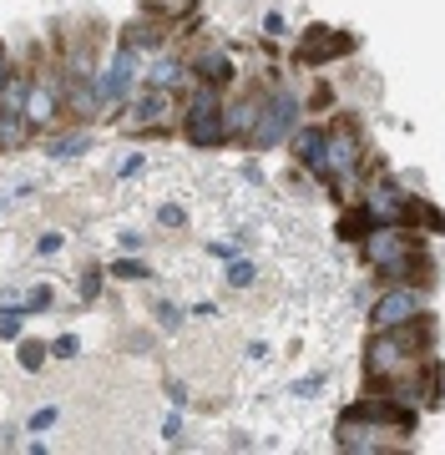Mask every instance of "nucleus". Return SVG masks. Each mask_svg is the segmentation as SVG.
<instances>
[{"label": "nucleus", "instance_id": "nucleus-1", "mask_svg": "<svg viewBox=\"0 0 445 455\" xmlns=\"http://www.w3.org/2000/svg\"><path fill=\"white\" fill-rule=\"evenodd\" d=\"M430 339H435L430 314H420L400 329H375V339L364 349V374L370 379H405V374H415L420 359H430Z\"/></svg>", "mask_w": 445, "mask_h": 455}, {"label": "nucleus", "instance_id": "nucleus-2", "mask_svg": "<svg viewBox=\"0 0 445 455\" xmlns=\"http://www.w3.org/2000/svg\"><path fill=\"white\" fill-rule=\"evenodd\" d=\"M364 163V142H360V127L354 122H334V127H324V142H319V152L309 157V172L319 182H345L354 178Z\"/></svg>", "mask_w": 445, "mask_h": 455}, {"label": "nucleus", "instance_id": "nucleus-3", "mask_svg": "<svg viewBox=\"0 0 445 455\" xmlns=\"http://www.w3.org/2000/svg\"><path fill=\"white\" fill-rule=\"evenodd\" d=\"M298 112H304V107H298L289 92H274V97H264V107H258V122H253V132H248V142L258 147V152L289 142V137H294V127H298Z\"/></svg>", "mask_w": 445, "mask_h": 455}, {"label": "nucleus", "instance_id": "nucleus-4", "mask_svg": "<svg viewBox=\"0 0 445 455\" xmlns=\"http://www.w3.org/2000/svg\"><path fill=\"white\" fill-rule=\"evenodd\" d=\"M182 132H187V142L193 147H218L228 142V122H223V101H218V86H203L187 116H182Z\"/></svg>", "mask_w": 445, "mask_h": 455}, {"label": "nucleus", "instance_id": "nucleus-5", "mask_svg": "<svg viewBox=\"0 0 445 455\" xmlns=\"http://www.w3.org/2000/svg\"><path fill=\"white\" fill-rule=\"evenodd\" d=\"M339 420H364L370 430H395V435H415V405H400L390 395H375V400H360V405H349Z\"/></svg>", "mask_w": 445, "mask_h": 455}, {"label": "nucleus", "instance_id": "nucleus-6", "mask_svg": "<svg viewBox=\"0 0 445 455\" xmlns=\"http://www.w3.org/2000/svg\"><path fill=\"white\" fill-rule=\"evenodd\" d=\"M420 314H425V293L415 289V283H395V289H385L375 299L370 324L375 329H400V324H410V319H420Z\"/></svg>", "mask_w": 445, "mask_h": 455}, {"label": "nucleus", "instance_id": "nucleus-7", "mask_svg": "<svg viewBox=\"0 0 445 455\" xmlns=\"http://www.w3.org/2000/svg\"><path fill=\"white\" fill-rule=\"evenodd\" d=\"M364 208H370V218H375V223H400V228H410L415 197H410V193H400L395 182L379 172L375 188H370V197H364Z\"/></svg>", "mask_w": 445, "mask_h": 455}, {"label": "nucleus", "instance_id": "nucleus-8", "mask_svg": "<svg viewBox=\"0 0 445 455\" xmlns=\"http://www.w3.org/2000/svg\"><path fill=\"white\" fill-rule=\"evenodd\" d=\"M349 51H354V36L330 31V26H309L304 41H298V51H294V61L298 66H324L330 56H349Z\"/></svg>", "mask_w": 445, "mask_h": 455}, {"label": "nucleus", "instance_id": "nucleus-9", "mask_svg": "<svg viewBox=\"0 0 445 455\" xmlns=\"http://www.w3.org/2000/svg\"><path fill=\"white\" fill-rule=\"evenodd\" d=\"M132 82H137V51L122 46L112 56V66L101 71L97 92H101V101H107V107H122V101H127V92H132Z\"/></svg>", "mask_w": 445, "mask_h": 455}, {"label": "nucleus", "instance_id": "nucleus-10", "mask_svg": "<svg viewBox=\"0 0 445 455\" xmlns=\"http://www.w3.org/2000/svg\"><path fill=\"white\" fill-rule=\"evenodd\" d=\"M20 112L31 127H51L56 116H61V92L46 82H26V101H20Z\"/></svg>", "mask_w": 445, "mask_h": 455}, {"label": "nucleus", "instance_id": "nucleus-11", "mask_svg": "<svg viewBox=\"0 0 445 455\" xmlns=\"http://www.w3.org/2000/svg\"><path fill=\"white\" fill-rule=\"evenodd\" d=\"M167 107H172V92H157V86H152V97L137 101V112H132V132H163Z\"/></svg>", "mask_w": 445, "mask_h": 455}, {"label": "nucleus", "instance_id": "nucleus-12", "mask_svg": "<svg viewBox=\"0 0 445 455\" xmlns=\"http://www.w3.org/2000/svg\"><path fill=\"white\" fill-rule=\"evenodd\" d=\"M370 228H375V218H370V208H349L345 218H339V228H334V233H339V238H345V243H360L364 233H370Z\"/></svg>", "mask_w": 445, "mask_h": 455}, {"label": "nucleus", "instance_id": "nucleus-13", "mask_svg": "<svg viewBox=\"0 0 445 455\" xmlns=\"http://www.w3.org/2000/svg\"><path fill=\"white\" fill-rule=\"evenodd\" d=\"M198 76H203V86H228L233 82V61L223 56V51H213V56L198 61Z\"/></svg>", "mask_w": 445, "mask_h": 455}, {"label": "nucleus", "instance_id": "nucleus-14", "mask_svg": "<svg viewBox=\"0 0 445 455\" xmlns=\"http://www.w3.org/2000/svg\"><path fill=\"white\" fill-rule=\"evenodd\" d=\"M182 71H187L182 61H172V56H163V61H152V71H147V86H157V92H172V86L182 82Z\"/></svg>", "mask_w": 445, "mask_h": 455}, {"label": "nucleus", "instance_id": "nucleus-15", "mask_svg": "<svg viewBox=\"0 0 445 455\" xmlns=\"http://www.w3.org/2000/svg\"><path fill=\"white\" fill-rule=\"evenodd\" d=\"M86 147H91V137H86V132H71V137H56V142H46V157H82Z\"/></svg>", "mask_w": 445, "mask_h": 455}, {"label": "nucleus", "instance_id": "nucleus-16", "mask_svg": "<svg viewBox=\"0 0 445 455\" xmlns=\"http://www.w3.org/2000/svg\"><path fill=\"white\" fill-rule=\"evenodd\" d=\"M112 278H122V283H142V278H152V268L142 259H116L112 268H107Z\"/></svg>", "mask_w": 445, "mask_h": 455}, {"label": "nucleus", "instance_id": "nucleus-17", "mask_svg": "<svg viewBox=\"0 0 445 455\" xmlns=\"http://www.w3.org/2000/svg\"><path fill=\"white\" fill-rule=\"evenodd\" d=\"M319 142H324V127H304V132L294 137V157H298L304 167H309V157L319 152Z\"/></svg>", "mask_w": 445, "mask_h": 455}, {"label": "nucleus", "instance_id": "nucleus-18", "mask_svg": "<svg viewBox=\"0 0 445 455\" xmlns=\"http://www.w3.org/2000/svg\"><path fill=\"white\" fill-rule=\"evenodd\" d=\"M101 274H107V268H97V263H86V268H82V278H76V293H82L86 304H91V299L101 293Z\"/></svg>", "mask_w": 445, "mask_h": 455}, {"label": "nucleus", "instance_id": "nucleus-19", "mask_svg": "<svg viewBox=\"0 0 445 455\" xmlns=\"http://www.w3.org/2000/svg\"><path fill=\"white\" fill-rule=\"evenodd\" d=\"M41 364H46V344L41 339H20V370H41Z\"/></svg>", "mask_w": 445, "mask_h": 455}, {"label": "nucleus", "instance_id": "nucleus-20", "mask_svg": "<svg viewBox=\"0 0 445 455\" xmlns=\"http://www.w3.org/2000/svg\"><path fill=\"white\" fill-rule=\"evenodd\" d=\"M122 46H132V51H142V46H163V31H157V26H132V36H127Z\"/></svg>", "mask_w": 445, "mask_h": 455}, {"label": "nucleus", "instance_id": "nucleus-21", "mask_svg": "<svg viewBox=\"0 0 445 455\" xmlns=\"http://www.w3.org/2000/svg\"><path fill=\"white\" fill-rule=\"evenodd\" d=\"M51 304H56V293H51V283H41V289L26 293V304H20V309H26V314H46Z\"/></svg>", "mask_w": 445, "mask_h": 455}, {"label": "nucleus", "instance_id": "nucleus-22", "mask_svg": "<svg viewBox=\"0 0 445 455\" xmlns=\"http://www.w3.org/2000/svg\"><path fill=\"white\" fill-rule=\"evenodd\" d=\"M253 278H258V268H253L248 259H233V263H228V283H233V289H248Z\"/></svg>", "mask_w": 445, "mask_h": 455}, {"label": "nucleus", "instance_id": "nucleus-23", "mask_svg": "<svg viewBox=\"0 0 445 455\" xmlns=\"http://www.w3.org/2000/svg\"><path fill=\"white\" fill-rule=\"evenodd\" d=\"M20 324H26V309H0V339H20Z\"/></svg>", "mask_w": 445, "mask_h": 455}, {"label": "nucleus", "instance_id": "nucleus-24", "mask_svg": "<svg viewBox=\"0 0 445 455\" xmlns=\"http://www.w3.org/2000/svg\"><path fill=\"white\" fill-rule=\"evenodd\" d=\"M152 314H157V324H163L167 334H172V329H182V309H178V304H172V299H163V304H157V309H152Z\"/></svg>", "mask_w": 445, "mask_h": 455}, {"label": "nucleus", "instance_id": "nucleus-25", "mask_svg": "<svg viewBox=\"0 0 445 455\" xmlns=\"http://www.w3.org/2000/svg\"><path fill=\"white\" fill-rule=\"evenodd\" d=\"M324 385H330L324 374H309V379H294V385H289V395H304V400H309V395H319Z\"/></svg>", "mask_w": 445, "mask_h": 455}, {"label": "nucleus", "instance_id": "nucleus-26", "mask_svg": "<svg viewBox=\"0 0 445 455\" xmlns=\"http://www.w3.org/2000/svg\"><path fill=\"white\" fill-rule=\"evenodd\" d=\"M51 355H56V359H76V355H82V339H76V334H61V339L51 344Z\"/></svg>", "mask_w": 445, "mask_h": 455}, {"label": "nucleus", "instance_id": "nucleus-27", "mask_svg": "<svg viewBox=\"0 0 445 455\" xmlns=\"http://www.w3.org/2000/svg\"><path fill=\"white\" fill-rule=\"evenodd\" d=\"M157 223H163V228H182V223H187V212H182L178 203H163V208H157Z\"/></svg>", "mask_w": 445, "mask_h": 455}, {"label": "nucleus", "instance_id": "nucleus-28", "mask_svg": "<svg viewBox=\"0 0 445 455\" xmlns=\"http://www.w3.org/2000/svg\"><path fill=\"white\" fill-rule=\"evenodd\" d=\"M51 425H56V410H51V405H41V410L31 415V430H51Z\"/></svg>", "mask_w": 445, "mask_h": 455}, {"label": "nucleus", "instance_id": "nucleus-29", "mask_svg": "<svg viewBox=\"0 0 445 455\" xmlns=\"http://www.w3.org/2000/svg\"><path fill=\"white\" fill-rule=\"evenodd\" d=\"M36 253H61V233H41L36 238Z\"/></svg>", "mask_w": 445, "mask_h": 455}, {"label": "nucleus", "instance_id": "nucleus-30", "mask_svg": "<svg viewBox=\"0 0 445 455\" xmlns=\"http://www.w3.org/2000/svg\"><path fill=\"white\" fill-rule=\"evenodd\" d=\"M167 400H172V405H187V385H182V379H172V385H167Z\"/></svg>", "mask_w": 445, "mask_h": 455}, {"label": "nucleus", "instance_id": "nucleus-31", "mask_svg": "<svg viewBox=\"0 0 445 455\" xmlns=\"http://www.w3.org/2000/svg\"><path fill=\"white\" fill-rule=\"evenodd\" d=\"M264 31L268 36H283V16H279V11H268V16H264Z\"/></svg>", "mask_w": 445, "mask_h": 455}, {"label": "nucleus", "instance_id": "nucleus-32", "mask_svg": "<svg viewBox=\"0 0 445 455\" xmlns=\"http://www.w3.org/2000/svg\"><path fill=\"white\" fill-rule=\"evenodd\" d=\"M163 435H167V440L182 435V420H178V415H167V420H163Z\"/></svg>", "mask_w": 445, "mask_h": 455}, {"label": "nucleus", "instance_id": "nucleus-33", "mask_svg": "<svg viewBox=\"0 0 445 455\" xmlns=\"http://www.w3.org/2000/svg\"><path fill=\"white\" fill-rule=\"evenodd\" d=\"M5 76H11V61H5V41H0V92H5Z\"/></svg>", "mask_w": 445, "mask_h": 455}]
</instances>
